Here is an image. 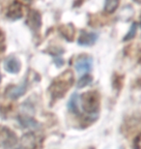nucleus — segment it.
Here are the masks:
<instances>
[{"instance_id":"nucleus-15","label":"nucleus","mask_w":141,"mask_h":149,"mask_svg":"<svg viewBox=\"0 0 141 149\" xmlns=\"http://www.w3.org/2000/svg\"><path fill=\"white\" fill-rule=\"evenodd\" d=\"M76 98H77V95L74 94L71 98L70 103H69V109H70V111H74V112H77V106H76L77 100H76Z\"/></svg>"},{"instance_id":"nucleus-17","label":"nucleus","mask_w":141,"mask_h":149,"mask_svg":"<svg viewBox=\"0 0 141 149\" xmlns=\"http://www.w3.org/2000/svg\"><path fill=\"white\" fill-rule=\"evenodd\" d=\"M133 149H141V134L135 138L133 141Z\"/></svg>"},{"instance_id":"nucleus-18","label":"nucleus","mask_w":141,"mask_h":149,"mask_svg":"<svg viewBox=\"0 0 141 149\" xmlns=\"http://www.w3.org/2000/svg\"><path fill=\"white\" fill-rule=\"evenodd\" d=\"M3 45H4V35L0 30V47H3Z\"/></svg>"},{"instance_id":"nucleus-8","label":"nucleus","mask_w":141,"mask_h":149,"mask_svg":"<svg viewBox=\"0 0 141 149\" xmlns=\"http://www.w3.org/2000/svg\"><path fill=\"white\" fill-rule=\"evenodd\" d=\"M5 69L11 74H17L20 70V62L15 56H10L5 60Z\"/></svg>"},{"instance_id":"nucleus-1","label":"nucleus","mask_w":141,"mask_h":149,"mask_svg":"<svg viewBox=\"0 0 141 149\" xmlns=\"http://www.w3.org/2000/svg\"><path fill=\"white\" fill-rule=\"evenodd\" d=\"M74 83V74L72 71L67 70L66 72L59 74L53 80L49 87V92L53 100H58L64 97L67 91Z\"/></svg>"},{"instance_id":"nucleus-2","label":"nucleus","mask_w":141,"mask_h":149,"mask_svg":"<svg viewBox=\"0 0 141 149\" xmlns=\"http://www.w3.org/2000/svg\"><path fill=\"white\" fill-rule=\"evenodd\" d=\"M80 103L83 111L87 113H96L100 109V95L97 91L85 92L80 97Z\"/></svg>"},{"instance_id":"nucleus-7","label":"nucleus","mask_w":141,"mask_h":149,"mask_svg":"<svg viewBox=\"0 0 141 149\" xmlns=\"http://www.w3.org/2000/svg\"><path fill=\"white\" fill-rule=\"evenodd\" d=\"M26 91V83H22L19 86H10L6 90V95L11 99H17L22 96Z\"/></svg>"},{"instance_id":"nucleus-12","label":"nucleus","mask_w":141,"mask_h":149,"mask_svg":"<svg viewBox=\"0 0 141 149\" xmlns=\"http://www.w3.org/2000/svg\"><path fill=\"white\" fill-rule=\"evenodd\" d=\"M61 33L68 39V40H73L74 31V26L72 24H67V25H63L60 27Z\"/></svg>"},{"instance_id":"nucleus-16","label":"nucleus","mask_w":141,"mask_h":149,"mask_svg":"<svg viewBox=\"0 0 141 149\" xmlns=\"http://www.w3.org/2000/svg\"><path fill=\"white\" fill-rule=\"evenodd\" d=\"M136 29H137V25L134 23V24H133L131 26L130 30H128V34L126 35L125 37V41H128V40H131V39H133L134 37V35H135L136 33Z\"/></svg>"},{"instance_id":"nucleus-5","label":"nucleus","mask_w":141,"mask_h":149,"mask_svg":"<svg viewBox=\"0 0 141 149\" xmlns=\"http://www.w3.org/2000/svg\"><path fill=\"white\" fill-rule=\"evenodd\" d=\"M37 145V139L33 133H28L22 138L19 144L16 149H35Z\"/></svg>"},{"instance_id":"nucleus-9","label":"nucleus","mask_w":141,"mask_h":149,"mask_svg":"<svg viewBox=\"0 0 141 149\" xmlns=\"http://www.w3.org/2000/svg\"><path fill=\"white\" fill-rule=\"evenodd\" d=\"M41 16L37 11L31 10L28 14L27 23L33 30H38L41 27Z\"/></svg>"},{"instance_id":"nucleus-11","label":"nucleus","mask_w":141,"mask_h":149,"mask_svg":"<svg viewBox=\"0 0 141 149\" xmlns=\"http://www.w3.org/2000/svg\"><path fill=\"white\" fill-rule=\"evenodd\" d=\"M19 120L20 125L24 128H29V129H37V128H39L38 122L35 119L29 117V116H19Z\"/></svg>"},{"instance_id":"nucleus-14","label":"nucleus","mask_w":141,"mask_h":149,"mask_svg":"<svg viewBox=\"0 0 141 149\" xmlns=\"http://www.w3.org/2000/svg\"><path fill=\"white\" fill-rule=\"evenodd\" d=\"M92 77L91 76H88V74H85V76L81 77L78 80V82H77V87L78 88H83L85 87V86L89 85L90 83L92 82Z\"/></svg>"},{"instance_id":"nucleus-10","label":"nucleus","mask_w":141,"mask_h":149,"mask_svg":"<svg viewBox=\"0 0 141 149\" xmlns=\"http://www.w3.org/2000/svg\"><path fill=\"white\" fill-rule=\"evenodd\" d=\"M97 38H98V35L94 33V32L83 31L79 36L78 44L80 46H90V45H93L95 43Z\"/></svg>"},{"instance_id":"nucleus-3","label":"nucleus","mask_w":141,"mask_h":149,"mask_svg":"<svg viewBox=\"0 0 141 149\" xmlns=\"http://www.w3.org/2000/svg\"><path fill=\"white\" fill-rule=\"evenodd\" d=\"M17 136L10 128L0 126V148L9 149L17 143Z\"/></svg>"},{"instance_id":"nucleus-6","label":"nucleus","mask_w":141,"mask_h":149,"mask_svg":"<svg viewBox=\"0 0 141 149\" xmlns=\"http://www.w3.org/2000/svg\"><path fill=\"white\" fill-rule=\"evenodd\" d=\"M22 14L23 11L22 5L17 2H14L8 7L7 12H6V17L12 20H16L20 19L22 17Z\"/></svg>"},{"instance_id":"nucleus-19","label":"nucleus","mask_w":141,"mask_h":149,"mask_svg":"<svg viewBox=\"0 0 141 149\" xmlns=\"http://www.w3.org/2000/svg\"><path fill=\"white\" fill-rule=\"evenodd\" d=\"M0 81H1V74H0Z\"/></svg>"},{"instance_id":"nucleus-13","label":"nucleus","mask_w":141,"mask_h":149,"mask_svg":"<svg viewBox=\"0 0 141 149\" xmlns=\"http://www.w3.org/2000/svg\"><path fill=\"white\" fill-rule=\"evenodd\" d=\"M118 6H119V1H112V0L110 1V0H109V1L106 2V5H104V10H106V13L111 14L116 10Z\"/></svg>"},{"instance_id":"nucleus-4","label":"nucleus","mask_w":141,"mask_h":149,"mask_svg":"<svg viewBox=\"0 0 141 149\" xmlns=\"http://www.w3.org/2000/svg\"><path fill=\"white\" fill-rule=\"evenodd\" d=\"M93 60L92 58L88 55H81L79 56L78 59L76 61V70L78 74H84L88 73L92 69Z\"/></svg>"}]
</instances>
